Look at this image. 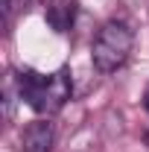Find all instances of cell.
<instances>
[{"label":"cell","instance_id":"3957f363","mask_svg":"<svg viewBox=\"0 0 149 152\" xmlns=\"http://www.w3.org/2000/svg\"><path fill=\"white\" fill-rule=\"evenodd\" d=\"M53 140H56L53 123L50 120H32L20 134V149L23 152H53Z\"/></svg>","mask_w":149,"mask_h":152},{"label":"cell","instance_id":"8992f818","mask_svg":"<svg viewBox=\"0 0 149 152\" xmlns=\"http://www.w3.org/2000/svg\"><path fill=\"white\" fill-rule=\"evenodd\" d=\"M143 108L149 111V88H146V94H143Z\"/></svg>","mask_w":149,"mask_h":152},{"label":"cell","instance_id":"52a82bcc","mask_svg":"<svg viewBox=\"0 0 149 152\" xmlns=\"http://www.w3.org/2000/svg\"><path fill=\"white\" fill-rule=\"evenodd\" d=\"M146 146H149V132H146Z\"/></svg>","mask_w":149,"mask_h":152},{"label":"cell","instance_id":"6da1fadb","mask_svg":"<svg viewBox=\"0 0 149 152\" xmlns=\"http://www.w3.org/2000/svg\"><path fill=\"white\" fill-rule=\"evenodd\" d=\"M15 79H18L20 99L38 114H56L58 108H64V102L73 94V79L67 67H58L50 76L38 70H20Z\"/></svg>","mask_w":149,"mask_h":152},{"label":"cell","instance_id":"5b68a950","mask_svg":"<svg viewBox=\"0 0 149 152\" xmlns=\"http://www.w3.org/2000/svg\"><path fill=\"white\" fill-rule=\"evenodd\" d=\"M3 3H6V12H15V9H23L29 0H3Z\"/></svg>","mask_w":149,"mask_h":152},{"label":"cell","instance_id":"7a4b0ae2","mask_svg":"<svg viewBox=\"0 0 149 152\" xmlns=\"http://www.w3.org/2000/svg\"><path fill=\"white\" fill-rule=\"evenodd\" d=\"M131 47H134L131 26L123 23V20H108V23H102V29L93 38L91 61L99 73H114V70H120L129 61Z\"/></svg>","mask_w":149,"mask_h":152},{"label":"cell","instance_id":"277c9868","mask_svg":"<svg viewBox=\"0 0 149 152\" xmlns=\"http://www.w3.org/2000/svg\"><path fill=\"white\" fill-rule=\"evenodd\" d=\"M76 20V0H56L47 9V23L56 32H67Z\"/></svg>","mask_w":149,"mask_h":152}]
</instances>
